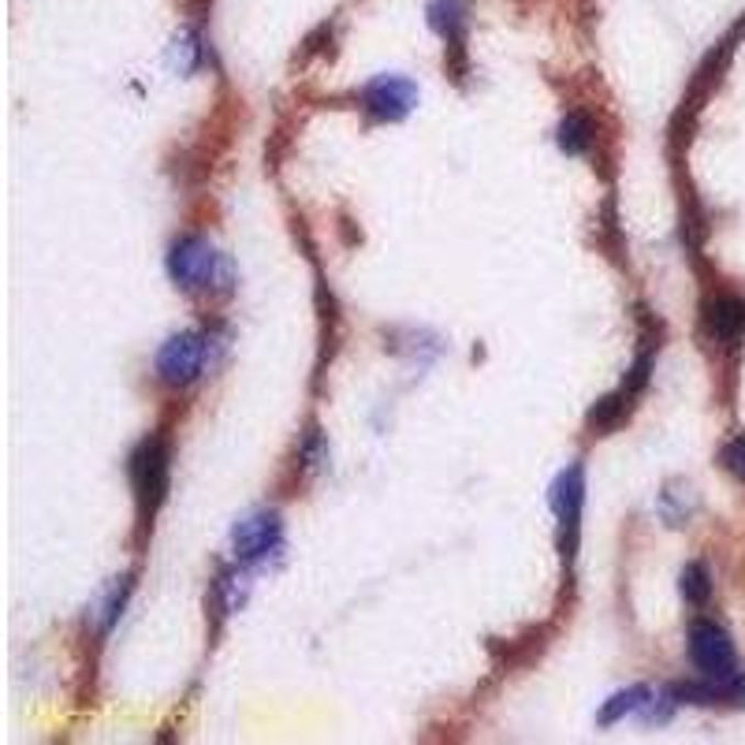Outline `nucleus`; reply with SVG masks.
<instances>
[{
    "label": "nucleus",
    "mask_w": 745,
    "mask_h": 745,
    "mask_svg": "<svg viewBox=\"0 0 745 745\" xmlns=\"http://www.w3.org/2000/svg\"><path fill=\"white\" fill-rule=\"evenodd\" d=\"M123 597H127V586H112V593H109V600H104L101 604V626L109 630L112 623H116L120 619V608H123Z\"/></svg>",
    "instance_id": "obj_16"
},
{
    "label": "nucleus",
    "mask_w": 745,
    "mask_h": 745,
    "mask_svg": "<svg viewBox=\"0 0 745 745\" xmlns=\"http://www.w3.org/2000/svg\"><path fill=\"white\" fill-rule=\"evenodd\" d=\"M589 142H593V127L581 112H570L567 120L559 123V146L567 153H586Z\"/></svg>",
    "instance_id": "obj_13"
},
{
    "label": "nucleus",
    "mask_w": 745,
    "mask_h": 745,
    "mask_svg": "<svg viewBox=\"0 0 745 745\" xmlns=\"http://www.w3.org/2000/svg\"><path fill=\"white\" fill-rule=\"evenodd\" d=\"M723 466H727L738 481H745V436H734V441L723 447Z\"/></svg>",
    "instance_id": "obj_15"
},
{
    "label": "nucleus",
    "mask_w": 745,
    "mask_h": 745,
    "mask_svg": "<svg viewBox=\"0 0 745 745\" xmlns=\"http://www.w3.org/2000/svg\"><path fill=\"white\" fill-rule=\"evenodd\" d=\"M675 697L690 704H734V709H745V671L709 678V682H686L678 686Z\"/></svg>",
    "instance_id": "obj_8"
},
{
    "label": "nucleus",
    "mask_w": 745,
    "mask_h": 745,
    "mask_svg": "<svg viewBox=\"0 0 745 745\" xmlns=\"http://www.w3.org/2000/svg\"><path fill=\"white\" fill-rule=\"evenodd\" d=\"M626 403H630V391H623V396L600 399V403L593 407V414H589V422H593L597 429H611V425L619 422V418L626 414Z\"/></svg>",
    "instance_id": "obj_14"
},
{
    "label": "nucleus",
    "mask_w": 745,
    "mask_h": 745,
    "mask_svg": "<svg viewBox=\"0 0 745 745\" xmlns=\"http://www.w3.org/2000/svg\"><path fill=\"white\" fill-rule=\"evenodd\" d=\"M704 332L715 343H738L745 336V299L720 294L704 305Z\"/></svg>",
    "instance_id": "obj_9"
},
{
    "label": "nucleus",
    "mask_w": 745,
    "mask_h": 745,
    "mask_svg": "<svg viewBox=\"0 0 745 745\" xmlns=\"http://www.w3.org/2000/svg\"><path fill=\"white\" fill-rule=\"evenodd\" d=\"M131 485H135L142 511L153 514L160 508V500H165V492H168V447H165V441L149 436V441L138 447L135 458H131Z\"/></svg>",
    "instance_id": "obj_3"
},
{
    "label": "nucleus",
    "mask_w": 745,
    "mask_h": 745,
    "mask_svg": "<svg viewBox=\"0 0 745 745\" xmlns=\"http://www.w3.org/2000/svg\"><path fill=\"white\" fill-rule=\"evenodd\" d=\"M645 701H648V690H642V686H634V690H626V693H615L604 704V712H600V727H611V723H619L630 712H642Z\"/></svg>",
    "instance_id": "obj_11"
},
{
    "label": "nucleus",
    "mask_w": 745,
    "mask_h": 745,
    "mask_svg": "<svg viewBox=\"0 0 745 745\" xmlns=\"http://www.w3.org/2000/svg\"><path fill=\"white\" fill-rule=\"evenodd\" d=\"M581 503H586V470H581V466H567V470L559 474L556 489H552V508L559 514L563 548H567V556H575V548H578Z\"/></svg>",
    "instance_id": "obj_6"
},
{
    "label": "nucleus",
    "mask_w": 745,
    "mask_h": 745,
    "mask_svg": "<svg viewBox=\"0 0 745 745\" xmlns=\"http://www.w3.org/2000/svg\"><path fill=\"white\" fill-rule=\"evenodd\" d=\"M168 273L179 288L187 291H209L216 280H221V254L205 243L202 235H187L171 246L168 254Z\"/></svg>",
    "instance_id": "obj_1"
},
{
    "label": "nucleus",
    "mask_w": 745,
    "mask_h": 745,
    "mask_svg": "<svg viewBox=\"0 0 745 745\" xmlns=\"http://www.w3.org/2000/svg\"><path fill=\"white\" fill-rule=\"evenodd\" d=\"M280 544H283V530H280V519H276L273 511H257L232 530V548H235L238 563L269 559Z\"/></svg>",
    "instance_id": "obj_5"
},
{
    "label": "nucleus",
    "mask_w": 745,
    "mask_h": 745,
    "mask_svg": "<svg viewBox=\"0 0 745 745\" xmlns=\"http://www.w3.org/2000/svg\"><path fill=\"white\" fill-rule=\"evenodd\" d=\"M366 104L377 120H403L418 104V86L399 75H385V79L366 86Z\"/></svg>",
    "instance_id": "obj_7"
},
{
    "label": "nucleus",
    "mask_w": 745,
    "mask_h": 745,
    "mask_svg": "<svg viewBox=\"0 0 745 745\" xmlns=\"http://www.w3.org/2000/svg\"><path fill=\"white\" fill-rule=\"evenodd\" d=\"M690 660L697 664V671L704 678H723L738 671V656L727 637V630L715 623H693L690 626Z\"/></svg>",
    "instance_id": "obj_4"
},
{
    "label": "nucleus",
    "mask_w": 745,
    "mask_h": 745,
    "mask_svg": "<svg viewBox=\"0 0 745 745\" xmlns=\"http://www.w3.org/2000/svg\"><path fill=\"white\" fill-rule=\"evenodd\" d=\"M205 358H209V340L202 332H179V336H171L165 347L157 351V372L165 385L184 388L202 377Z\"/></svg>",
    "instance_id": "obj_2"
},
{
    "label": "nucleus",
    "mask_w": 745,
    "mask_h": 745,
    "mask_svg": "<svg viewBox=\"0 0 745 745\" xmlns=\"http://www.w3.org/2000/svg\"><path fill=\"white\" fill-rule=\"evenodd\" d=\"M682 597H686V604H693V608L709 604L712 578H709V567H704V563H690V567L682 570Z\"/></svg>",
    "instance_id": "obj_12"
},
{
    "label": "nucleus",
    "mask_w": 745,
    "mask_h": 745,
    "mask_svg": "<svg viewBox=\"0 0 745 745\" xmlns=\"http://www.w3.org/2000/svg\"><path fill=\"white\" fill-rule=\"evenodd\" d=\"M429 23H433V31L444 34L447 42H458L466 23V4L463 0H433V4H429Z\"/></svg>",
    "instance_id": "obj_10"
}]
</instances>
